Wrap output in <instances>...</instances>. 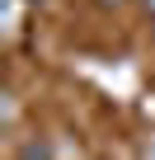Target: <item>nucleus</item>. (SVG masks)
<instances>
[{"label":"nucleus","mask_w":155,"mask_h":160,"mask_svg":"<svg viewBox=\"0 0 155 160\" xmlns=\"http://www.w3.org/2000/svg\"><path fill=\"white\" fill-rule=\"evenodd\" d=\"M146 10H150V14H155V0H146Z\"/></svg>","instance_id":"f257e3e1"},{"label":"nucleus","mask_w":155,"mask_h":160,"mask_svg":"<svg viewBox=\"0 0 155 160\" xmlns=\"http://www.w3.org/2000/svg\"><path fill=\"white\" fill-rule=\"evenodd\" d=\"M104 5H118V0H104Z\"/></svg>","instance_id":"f03ea898"}]
</instances>
